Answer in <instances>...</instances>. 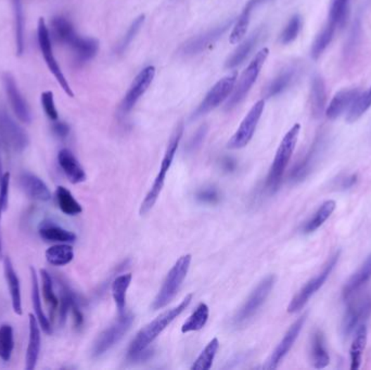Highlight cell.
I'll use <instances>...</instances> for the list:
<instances>
[{"instance_id":"ab89813d","label":"cell","mask_w":371,"mask_h":370,"mask_svg":"<svg viewBox=\"0 0 371 370\" xmlns=\"http://www.w3.org/2000/svg\"><path fill=\"white\" fill-rule=\"evenodd\" d=\"M218 349H220V342H218V338H214V339L208 342V345L204 347L203 351L198 356V359H196L194 365L191 366V370L210 369V367L213 365Z\"/></svg>"},{"instance_id":"681fc988","label":"cell","mask_w":371,"mask_h":370,"mask_svg":"<svg viewBox=\"0 0 371 370\" xmlns=\"http://www.w3.org/2000/svg\"><path fill=\"white\" fill-rule=\"evenodd\" d=\"M196 199L203 203H215L218 200V193L214 188H206L199 191Z\"/></svg>"},{"instance_id":"484cf974","label":"cell","mask_w":371,"mask_h":370,"mask_svg":"<svg viewBox=\"0 0 371 370\" xmlns=\"http://www.w3.org/2000/svg\"><path fill=\"white\" fill-rule=\"evenodd\" d=\"M371 278V253L367 257L366 261L360 266V269L348 279L343 288V298L348 300L354 295L355 292L358 291L363 286L366 285Z\"/></svg>"},{"instance_id":"cb8c5ba5","label":"cell","mask_w":371,"mask_h":370,"mask_svg":"<svg viewBox=\"0 0 371 370\" xmlns=\"http://www.w3.org/2000/svg\"><path fill=\"white\" fill-rule=\"evenodd\" d=\"M322 141H316L310 148L308 155L302 161L298 162L294 167V171L291 173V181L294 183L302 181L310 175V172L314 169L315 164L317 163V160L320 158V152H322Z\"/></svg>"},{"instance_id":"3957f363","label":"cell","mask_w":371,"mask_h":370,"mask_svg":"<svg viewBox=\"0 0 371 370\" xmlns=\"http://www.w3.org/2000/svg\"><path fill=\"white\" fill-rule=\"evenodd\" d=\"M300 132V124L292 126L290 131L282 138V143L277 150L274 162H272V167H270V173H268V181H266V186L272 193L276 191L282 183V176L286 172L289 162L294 155L296 143H298Z\"/></svg>"},{"instance_id":"d590c367","label":"cell","mask_w":371,"mask_h":370,"mask_svg":"<svg viewBox=\"0 0 371 370\" xmlns=\"http://www.w3.org/2000/svg\"><path fill=\"white\" fill-rule=\"evenodd\" d=\"M56 199L58 207L65 215L75 216L83 212L81 204L78 203L71 191L63 186H59L56 190Z\"/></svg>"},{"instance_id":"4316f807","label":"cell","mask_w":371,"mask_h":370,"mask_svg":"<svg viewBox=\"0 0 371 370\" xmlns=\"http://www.w3.org/2000/svg\"><path fill=\"white\" fill-rule=\"evenodd\" d=\"M38 233L42 239L48 242H59V243H70L76 240V235L72 231H66L61 226L52 222H43L39 226Z\"/></svg>"},{"instance_id":"6f0895ef","label":"cell","mask_w":371,"mask_h":370,"mask_svg":"<svg viewBox=\"0 0 371 370\" xmlns=\"http://www.w3.org/2000/svg\"><path fill=\"white\" fill-rule=\"evenodd\" d=\"M4 174L5 173H3V163H1V155H0V179L3 178Z\"/></svg>"},{"instance_id":"e0dca14e","label":"cell","mask_w":371,"mask_h":370,"mask_svg":"<svg viewBox=\"0 0 371 370\" xmlns=\"http://www.w3.org/2000/svg\"><path fill=\"white\" fill-rule=\"evenodd\" d=\"M368 312V300H360V301L353 302V303L348 304L346 315L343 318L342 326H341L343 337H350L351 333L354 331L355 328L358 327L360 323H362L363 319L367 317Z\"/></svg>"},{"instance_id":"8fae6325","label":"cell","mask_w":371,"mask_h":370,"mask_svg":"<svg viewBox=\"0 0 371 370\" xmlns=\"http://www.w3.org/2000/svg\"><path fill=\"white\" fill-rule=\"evenodd\" d=\"M0 140L15 152H23L30 143L29 136L0 106Z\"/></svg>"},{"instance_id":"ba28073f","label":"cell","mask_w":371,"mask_h":370,"mask_svg":"<svg viewBox=\"0 0 371 370\" xmlns=\"http://www.w3.org/2000/svg\"><path fill=\"white\" fill-rule=\"evenodd\" d=\"M37 37L42 55H43L44 59H45L48 69L54 74L58 83L60 84L62 89H63L64 93L69 96V97L73 98L74 93L72 91L71 86H70L69 82L66 81L65 76L62 73L61 68H60L59 63H58L57 59H56L55 55H54L49 29H48L47 23H46L43 18L38 20Z\"/></svg>"},{"instance_id":"60d3db41","label":"cell","mask_w":371,"mask_h":370,"mask_svg":"<svg viewBox=\"0 0 371 370\" xmlns=\"http://www.w3.org/2000/svg\"><path fill=\"white\" fill-rule=\"evenodd\" d=\"M336 31L337 29L334 25H331L330 23L326 24V27L317 35L314 43H313L312 50H310V56H312L313 59L317 60L322 55V53L334 39Z\"/></svg>"},{"instance_id":"74e56055","label":"cell","mask_w":371,"mask_h":370,"mask_svg":"<svg viewBox=\"0 0 371 370\" xmlns=\"http://www.w3.org/2000/svg\"><path fill=\"white\" fill-rule=\"evenodd\" d=\"M46 260L52 266H65L74 259V251L72 245L66 243L52 245L45 253Z\"/></svg>"},{"instance_id":"6da1fadb","label":"cell","mask_w":371,"mask_h":370,"mask_svg":"<svg viewBox=\"0 0 371 370\" xmlns=\"http://www.w3.org/2000/svg\"><path fill=\"white\" fill-rule=\"evenodd\" d=\"M194 295H188L177 306L160 314L156 319L144 326L132 340L128 349L127 357L130 361L140 359L146 354L150 344L163 333L164 330L175 321L176 318L187 309L191 303Z\"/></svg>"},{"instance_id":"f907efd6","label":"cell","mask_w":371,"mask_h":370,"mask_svg":"<svg viewBox=\"0 0 371 370\" xmlns=\"http://www.w3.org/2000/svg\"><path fill=\"white\" fill-rule=\"evenodd\" d=\"M206 133H208V126H201V127H200V129L196 131V133L194 134V136L191 138V140H190L189 146H188V147H189V150L194 151V150H196L199 146L201 145L204 137H206Z\"/></svg>"},{"instance_id":"277c9868","label":"cell","mask_w":371,"mask_h":370,"mask_svg":"<svg viewBox=\"0 0 371 370\" xmlns=\"http://www.w3.org/2000/svg\"><path fill=\"white\" fill-rule=\"evenodd\" d=\"M190 264H191V255L190 254L182 255L174 264L173 267L168 272L163 285H162L161 289L158 291V295L152 304V309L154 311L163 309L176 297L177 292L180 291V286L187 277Z\"/></svg>"},{"instance_id":"c3c4849f","label":"cell","mask_w":371,"mask_h":370,"mask_svg":"<svg viewBox=\"0 0 371 370\" xmlns=\"http://www.w3.org/2000/svg\"><path fill=\"white\" fill-rule=\"evenodd\" d=\"M41 101L46 115H47L51 121H57V120L59 119V114H58V110L57 108H56L54 93H52V91H45V93L42 94Z\"/></svg>"},{"instance_id":"4dcf8cb0","label":"cell","mask_w":371,"mask_h":370,"mask_svg":"<svg viewBox=\"0 0 371 370\" xmlns=\"http://www.w3.org/2000/svg\"><path fill=\"white\" fill-rule=\"evenodd\" d=\"M70 48L73 50L77 63L83 65V63H86V62L89 61V60H92V58L97 55L99 44L94 38L78 36L73 45Z\"/></svg>"},{"instance_id":"9f6ffc18","label":"cell","mask_w":371,"mask_h":370,"mask_svg":"<svg viewBox=\"0 0 371 370\" xmlns=\"http://www.w3.org/2000/svg\"><path fill=\"white\" fill-rule=\"evenodd\" d=\"M363 96H364L365 100H366L367 105L371 107V88L366 93H363Z\"/></svg>"},{"instance_id":"52a82bcc","label":"cell","mask_w":371,"mask_h":370,"mask_svg":"<svg viewBox=\"0 0 371 370\" xmlns=\"http://www.w3.org/2000/svg\"><path fill=\"white\" fill-rule=\"evenodd\" d=\"M134 319H135V316L132 315L130 312H124L121 314L118 321H114L110 327L104 330L103 333H100L92 347V356L100 357L121 341L132 327Z\"/></svg>"},{"instance_id":"e575fe53","label":"cell","mask_w":371,"mask_h":370,"mask_svg":"<svg viewBox=\"0 0 371 370\" xmlns=\"http://www.w3.org/2000/svg\"><path fill=\"white\" fill-rule=\"evenodd\" d=\"M132 279V274H124V275L116 277L112 283V295H113L116 309H118L120 315L126 312V293H127Z\"/></svg>"},{"instance_id":"f6af8a7d","label":"cell","mask_w":371,"mask_h":370,"mask_svg":"<svg viewBox=\"0 0 371 370\" xmlns=\"http://www.w3.org/2000/svg\"><path fill=\"white\" fill-rule=\"evenodd\" d=\"M42 283H43V295L48 307L51 310L52 315L59 307V299L54 290L51 275L46 269H41Z\"/></svg>"},{"instance_id":"816d5d0a","label":"cell","mask_w":371,"mask_h":370,"mask_svg":"<svg viewBox=\"0 0 371 370\" xmlns=\"http://www.w3.org/2000/svg\"><path fill=\"white\" fill-rule=\"evenodd\" d=\"M52 131L55 133L57 137L66 138L70 134V126L65 123V122L55 121L54 125H52Z\"/></svg>"},{"instance_id":"d4e9b609","label":"cell","mask_w":371,"mask_h":370,"mask_svg":"<svg viewBox=\"0 0 371 370\" xmlns=\"http://www.w3.org/2000/svg\"><path fill=\"white\" fill-rule=\"evenodd\" d=\"M31 272V281H32V303H33L34 312H35L36 318H37L38 323L41 326L42 330L47 335H51L52 327L49 319L45 315V312L43 310V304H42L41 291H39V283H38L37 274H36L35 269L33 266L30 267Z\"/></svg>"},{"instance_id":"30bf717a","label":"cell","mask_w":371,"mask_h":370,"mask_svg":"<svg viewBox=\"0 0 371 370\" xmlns=\"http://www.w3.org/2000/svg\"><path fill=\"white\" fill-rule=\"evenodd\" d=\"M275 283H276V277L274 275H270L264 278L258 283V287L251 293L250 297L248 298V300L241 306V309L234 316V325H244L250 319H252L254 315H256V313L260 311V307L264 305L268 298L270 297Z\"/></svg>"},{"instance_id":"7402d4cb","label":"cell","mask_w":371,"mask_h":370,"mask_svg":"<svg viewBox=\"0 0 371 370\" xmlns=\"http://www.w3.org/2000/svg\"><path fill=\"white\" fill-rule=\"evenodd\" d=\"M360 89H343L334 95L326 110L329 120H336L341 117L346 110L350 109L353 102L360 96Z\"/></svg>"},{"instance_id":"ac0fdd59","label":"cell","mask_w":371,"mask_h":370,"mask_svg":"<svg viewBox=\"0 0 371 370\" xmlns=\"http://www.w3.org/2000/svg\"><path fill=\"white\" fill-rule=\"evenodd\" d=\"M20 184L24 193L36 201L47 202L51 199V193L42 178L30 172H24L20 176Z\"/></svg>"},{"instance_id":"5bb4252c","label":"cell","mask_w":371,"mask_h":370,"mask_svg":"<svg viewBox=\"0 0 371 370\" xmlns=\"http://www.w3.org/2000/svg\"><path fill=\"white\" fill-rule=\"evenodd\" d=\"M306 318H308V313L301 316L298 318L292 326L289 328L284 337L282 338L280 343L277 345L275 351L272 352L270 359H268V363L264 366L265 369H276L279 364L282 363V359L286 357L287 354L290 352V350L294 347V344L296 343V339L300 336L301 331H302L303 326L306 324Z\"/></svg>"},{"instance_id":"9c48e42d","label":"cell","mask_w":371,"mask_h":370,"mask_svg":"<svg viewBox=\"0 0 371 370\" xmlns=\"http://www.w3.org/2000/svg\"><path fill=\"white\" fill-rule=\"evenodd\" d=\"M238 74L237 72H232L229 75L225 76L222 79L218 82L210 91L206 94L201 103L196 108V111L192 114V120L203 117L206 114L210 113L214 109L222 105L225 100L228 99L234 91L236 86Z\"/></svg>"},{"instance_id":"836d02e7","label":"cell","mask_w":371,"mask_h":370,"mask_svg":"<svg viewBox=\"0 0 371 370\" xmlns=\"http://www.w3.org/2000/svg\"><path fill=\"white\" fill-rule=\"evenodd\" d=\"M337 203L334 200H327L318 208L312 219L306 222V225L303 227V233H314L318 228L324 225L325 222L330 217L331 214L334 213L336 210Z\"/></svg>"},{"instance_id":"f5cc1de1","label":"cell","mask_w":371,"mask_h":370,"mask_svg":"<svg viewBox=\"0 0 371 370\" xmlns=\"http://www.w3.org/2000/svg\"><path fill=\"white\" fill-rule=\"evenodd\" d=\"M356 181L357 175L353 174V175L348 176V177L341 179L340 187L342 188V189H348V188L353 187V186L356 184Z\"/></svg>"},{"instance_id":"ee69618b","label":"cell","mask_w":371,"mask_h":370,"mask_svg":"<svg viewBox=\"0 0 371 370\" xmlns=\"http://www.w3.org/2000/svg\"><path fill=\"white\" fill-rule=\"evenodd\" d=\"M252 12H253V10L250 9L248 6H244L239 17L234 22V27H232V33L229 35V42L232 45L239 44L244 39V36H246L249 25H250Z\"/></svg>"},{"instance_id":"603a6c76","label":"cell","mask_w":371,"mask_h":370,"mask_svg":"<svg viewBox=\"0 0 371 370\" xmlns=\"http://www.w3.org/2000/svg\"><path fill=\"white\" fill-rule=\"evenodd\" d=\"M262 36V30L258 29L251 34L246 39H242L240 45L237 47L232 55L228 58L227 61L225 63V67L227 69H234L238 65H241L242 62L248 59L249 56L253 51L254 48L258 46Z\"/></svg>"},{"instance_id":"9a60e30c","label":"cell","mask_w":371,"mask_h":370,"mask_svg":"<svg viewBox=\"0 0 371 370\" xmlns=\"http://www.w3.org/2000/svg\"><path fill=\"white\" fill-rule=\"evenodd\" d=\"M4 87H5L6 94L10 101L12 110L15 112L18 119L25 124H30L32 121V114L30 111L27 102L24 100L23 96L20 93L17 83L11 74H4L3 77Z\"/></svg>"},{"instance_id":"5b68a950","label":"cell","mask_w":371,"mask_h":370,"mask_svg":"<svg viewBox=\"0 0 371 370\" xmlns=\"http://www.w3.org/2000/svg\"><path fill=\"white\" fill-rule=\"evenodd\" d=\"M268 56H270V49L266 47L260 49L254 56L252 61L249 63L248 67L240 76L239 81L237 79L234 91H232L230 97L228 98L227 103H226V110L234 109L236 106L239 105L240 102L246 97L249 91H251V88L258 79L260 70H262L263 65H265V62L268 60Z\"/></svg>"},{"instance_id":"7c38bea8","label":"cell","mask_w":371,"mask_h":370,"mask_svg":"<svg viewBox=\"0 0 371 370\" xmlns=\"http://www.w3.org/2000/svg\"><path fill=\"white\" fill-rule=\"evenodd\" d=\"M264 108V99L258 100L256 105L251 108L236 133L230 138L229 143H228L229 149H241L249 145L258 129V122L262 117Z\"/></svg>"},{"instance_id":"2e32d148","label":"cell","mask_w":371,"mask_h":370,"mask_svg":"<svg viewBox=\"0 0 371 370\" xmlns=\"http://www.w3.org/2000/svg\"><path fill=\"white\" fill-rule=\"evenodd\" d=\"M232 23H234V20H229L201 35L192 38L187 44H184L182 47V53L186 56H194L202 53L204 49L213 45L218 38L222 37V34L227 31L228 27H232Z\"/></svg>"},{"instance_id":"db71d44e","label":"cell","mask_w":371,"mask_h":370,"mask_svg":"<svg viewBox=\"0 0 371 370\" xmlns=\"http://www.w3.org/2000/svg\"><path fill=\"white\" fill-rule=\"evenodd\" d=\"M7 208L0 202V225H1V217H3V212L6 211ZM3 259V240H1V227H0V260Z\"/></svg>"},{"instance_id":"83f0119b","label":"cell","mask_w":371,"mask_h":370,"mask_svg":"<svg viewBox=\"0 0 371 370\" xmlns=\"http://www.w3.org/2000/svg\"><path fill=\"white\" fill-rule=\"evenodd\" d=\"M51 32L52 36L58 43L69 46V47L73 45L76 38L80 36L76 33L71 22L64 17L54 18L51 21Z\"/></svg>"},{"instance_id":"1f68e13d","label":"cell","mask_w":371,"mask_h":370,"mask_svg":"<svg viewBox=\"0 0 371 370\" xmlns=\"http://www.w3.org/2000/svg\"><path fill=\"white\" fill-rule=\"evenodd\" d=\"M326 84L320 76H315L312 82V89H310V105H312L314 117H322L326 109Z\"/></svg>"},{"instance_id":"ffe728a7","label":"cell","mask_w":371,"mask_h":370,"mask_svg":"<svg viewBox=\"0 0 371 370\" xmlns=\"http://www.w3.org/2000/svg\"><path fill=\"white\" fill-rule=\"evenodd\" d=\"M58 163L72 184H81L86 181V173L83 167L69 149L60 150L58 153Z\"/></svg>"},{"instance_id":"4fadbf2b","label":"cell","mask_w":371,"mask_h":370,"mask_svg":"<svg viewBox=\"0 0 371 370\" xmlns=\"http://www.w3.org/2000/svg\"><path fill=\"white\" fill-rule=\"evenodd\" d=\"M154 76H156V68L152 67V65L144 68L136 76V79L132 81L130 89H128L123 101H122L121 109L123 113H128L134 109L136 103L139 101L140 98L146 94L148 88L151 85Z\"/></svg>"},{"instance_id":"f35d334b","label":"cell","mask_w":371,"mask_h":370,"mask_svg":"<svg viewBox=\"0 0 371 370\" xmlns=\"http://www.w3.org/2000/svg\"><path fill=\"white\" fill-rule=\"evenodd\" d=\"M210 316V309L206 303L199 304L194 313L188 317L182 327V333H194L201 330L206 325Z\"/></svg>"},{"instance_id":"7bdbcfd3","label":"cell","mask_w":371,"mask_h":370,"mask_svg":"<svg viewBox=\"0 0 371 370\" xmlns=\"http://www.w3.org/2000/svg\"><path fill=\"white\" fill-rule=\"evenodd\" d=\"M13 5V13H15V47H17V55L22 56L25 48L24 42V12L22 0H12Z\"/></svg>"},{"instance_id":"bcb514c9","label":"cell","mask_w":371,"mask_h":370,"mask_svg":"<svg viewBox=\"0 0 371 370\" xmlns=\"http://www.w3.org/2000/svg\"><path fill=\"white\" fill-rule=\"evenodd\" d=\"M301 27H302V18L301 15H296L291 18L290 21L287 24L282 35H280V42L284 45L292 43L298 38L300 34Z\"/></svg>"},{"instance_id":"8d00e7d4","label":"cell","mask_w":371,"mask_h":370,"mask_svg":"<svg viewBox=\"0 0 371 370\" xmlns=\"http://www.w3.org/2000/svg\"><path fill=\"white\" fill-rule=\"evenodd\" d=\"M296 73V70L294 69V68H290V69H287L282 72L279 75L270 82V85L265 89V98L276 97V96L280 95V94L287 91L290 87L292 82L294 81Z\"/></svg>"},{"instance_id":"d6986e66","label":"cell","mask_w":371,"mask_h":370,"mask_svg":"<svg viewBox=\"0 0 371 370\" xmlns=\"http://www.w3.org/2000/svg\"><path fill=\"white\" fill-rule=\"evenodd\" d=\"M30 338L29 345L26 350L25 369L34 370L37 365L38 357L41 353L42 333L41 326L37 318L33 314H30Z\"/></svg>"},{"instance_id":"44dd1931","label":"cell","mask_w":371,"mask_h":370,"mask_svg":"<svg viewBox=\"0 0 371 370\" xmlns=\"http://www.w3.org/2000/svg\"><path fill=\"white\" fill-rule=\"evenodd\" d=\"M4 273H5L6 283L9 289L10 297H11L12 309L17 315L21 316L22 311V297L21 286L20 279L18 277L17 272L15 271L13 264L10 257H6L4 260Z\"/></svg>"},{"instance_id":"8992f818","label":"cell","mask_w":371,"mask_h":370,"mask_svg":"<svg viewBox=\"0 0 371 370\" xmlns=\"http://www.w3.org/2000/svg\"><path fill=\"white\" fill-rule=\"evenodd\" d=\"M340 254L341 251H337L332 257H329L328 261L326 262L324 267H322V272L320 274H317L312 279L308 280L304 287L296 293V297L291 300L288 306V313L294 314L300 312L308 304L310 298L325 285L329 276L331 275L334 267H336L337 263L340 259Z\"/></svg>"},{"instance_id":"7dc6e473","label":"cell","mask_w":371,"mask_h":370,"mask_svg":"<svg viewBox=\"0 0 371 370\" xmlns=\"http://www.w3.org/2000/svg\"><path fill=\"white\" fill-rule=\"evenodd\" d=\"M144 19H146V17H144V15H139V17L136 18V19L134 20V22L130 24V27H128L127 32H126L125 35H124L123 39H122L121 43L118 45V53H124L126 48H127L128 46L130 45V43L134 41V38L136 37L138 32L140 31L142 25H144Z\"/></svg>"},{"instance_id":"7a4b0ae2","label":"cell","mask_w":371,"mask_h":370,"mask_svg":"<svg viewBox=\"0 0 371 370\" xmlns=\"http://www.w3.org/2000/svg\"><path fill=\"white\" fill-rule=\"evenodd\" d=\"M182 135H184V123L180 122L176 126V129H174L172 136H170L168 148H166L165 153H164L163 159H162L160 171H158V174L156 177V181H154L151 189L148 191L147 196L142 201V207H140L139 210L140 215H146L154 207V204H156L158 197L161 195L164 184H165L166 175H168V171H170V167L173 164L174 158H175L176 152H177L178 147H180Z\"/></svg>"},{"instance_id":"11a10c76","label":"cell","mask_w":371,"mask_h":370,"mask_svg":"<svg viewBox=\"0 0 371 370\" xmlns=\"http://www.w3.org/2000/svg\"><path fill=\"white\" fill-rule=\"evenodd\" d=\"M268 1H270V0H249L248 4L249 5L252 6V8L256 9L258 6L262 5V4L264 3H268Z\"/></svg>"},{"instance_id":"b9f144b4","label":"cell","mask_w":371,"mask_h":370,"mask_svg":"<svg viewBox=\"0 0 371 370\" xmlns=\"http://www.w3.org/2000/svg\"><path fill=\"white\" fill-rule=\"evenodd\" d=\"M15 349V333L9 324L0 326V359L9 362Z\"/></svg>"},{"instance_id":"f546056e","label":"cell","mask_w":371,"mask_h":370,"mask_svg":"<svg viewBox=\"0 0 371 370\" xmlns=\"http://www.w3.org/2000/svg\"><path fill=\"white\" fill-rule=\"evenodd\" d=\"M310 362L317 369L327 367L330 363V356L325 345L324 333L320 330H316L313 333L310 342Z\"/></svg>"},{"instance_id":"f1b7e54d","label":"cell","mask_w":371,"mask_h":370,"mask_svg":"<svg viewBox=\"0 0 371 370\" xmlns=\"http://www.w3.org/2000/svg\"><path fill=\"white\" fill-rule=\"evenodd\" d=\"M367 338H368V330L365 324H360L356 328L352 344H351L350 357L351 369H360L363 361V353L366 349Z\"/></svg>"},{"instance_id":"d6a6232c","label":"cell","mask_w":371,"mask_h":370,"mask_svg":"<svg viewBox=\"0 0 371 370\" xmlns=\"http://www.w3.org/2000/svg\"><path fill=\"white\" fill-rule=\"evenodd\" d=\"M351 1L352 0H331L329 8L328 23L337 30L342 29L350 17Z\"/></svg>"}]
</instances>
